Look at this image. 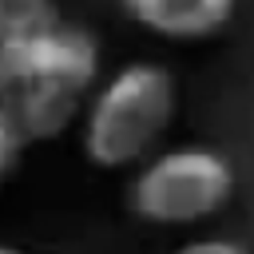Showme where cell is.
<instances>
[{
  "label": "cell",
  "mask_w": 254,
  "mask_h": 254,
  "mask_svg": "<svg viewBox=\"0 0 254 254\" xmlns=\"http://www.w3.org/2000/svg\"><path fill=\"white\" fill-rule=\"evenodd\" d=\"M95 83L99 44L67 20L0 44V119L12 127L20 147L60 139L75 127Z\"/></svg>",
  "instance_id": "6da1fadb"
},
{
  "label": "cell",
  "mask_w": 254,
  "mask_h": 254,
  "mask_svg": "<svg viewBox=\"0 0 254 254\" xmlns=\"http://www.w3.org/2000/svg\"><path fill=\"white\" fill-rule=\"evenodd\" d=\"M175 111V75L155 60H131L91 87L75 119L79 151L99 171H135L163 147Z\"/></svg>",
  "instance_id": "7a4b0ae2"
},
{
  "label": "cell",
  "mask_w": 254,
  "mask_h": 254,
  "mask_svg": "<svg viewBox=\"0 0 254 254\" xmlns=\"http://www.w3.org/2000/svg\"><path fill=\"white\" fill-rule=\"evenodd\" d=\"M234 198V167L222 151L202 143L159 147L143 159L127 187V206L151 226H198L226 210Z\"/></svg>",
  "instance_id": "3957f363"
},
{
  "label": "cell",
  "mask_w": 254,
  "mask_h": 254,
  "mask_svg": "<svg viewBox=\"0 0 254 254\" xmlns=\"http://www.w3.org/2000/svg\"><path fill=\"white\" fill-rule=\"evenodd\" d=\"M123 16L155 40L171 44H198L218 36L230 20L238 0H119Z\"/></svg>",
  "instance_id": "277c9868"
},
{
  "label": "cell",
  "mask_w": 254,
  "mask_h": 254,
  "mask_svg": "<svg viewBox=\"0 0 254 254\" xmlns=\"http://www.w3.org/2000/svg\"><path fill=\"white\" fill-rule=\"evenodd\" d=\"M60 20L64 16H60L56 0H0V44L36 36Z\"/></svg>",
  "instance_id": "5b68a950"
},
{
  "label": "cell",
  "mask_w": 254,
  "mask_h": 254,
  "mask_svg": "<svg viewBox=\"0 0 254 254\" xmlns=\"http://www.w3.org/2000/svg\"><path fill=\"white\" fill-rule=\"evenodd\" d=\"M171 254H250V250L234 238H190V242L175 246Z\"/></svg>",
  "instance_id": "8992f818"
},
{
  "label": "cell",
  "mask_w": 254,
  "mask_h": 254,
  "mask_svg": "<svg viewBox=\"0 0 254 254\" xmlns=\"http://www.w3.org/2000/svg\"><path fill=\"white\" fill-rule=\"evenodd\" d=\"M20 151H24V147H20V139H16V135H12V127L0 119V187H4V179L16 171Z\"/></svg>",
  "instance_id": "52a82bcc"
},
{
  "label": "cell",
  "mask_w": 254,
  "mask_h": 254,
  "mask_svg": "<svg viewBox=\"0 0 254 254\" xmlns=\"http://www.w3.org/2000/svg\"><path fill=\"white\" fill-rule=\"evenodd\" d=\"M0 254H36V250H20V246H4L0 242Z\"/></svg>",
  "instance_id": "ba28073f"
}]
</instances>
